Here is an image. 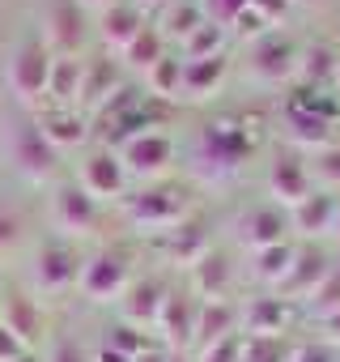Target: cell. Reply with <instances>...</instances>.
Instances as JSON below:
<instances>
[{"mask_svg": "<svg viewBox=\"0 0 340 362\" xmlns=\"http://www.w3.org/2000/svg\"><path fill=\"white\" fill-rule=\"evenodd\" d=\"M77 184H81L98 205H102V201H123V192H128V166H123L119 149H111V145H94V149L81 158Z\"/></svg>", "mask_w": 340, "mask_h": 362, "instance_id": "8", "label": "cell"}, {"mask_svg": "<svg viewBox=\"0 0 340 362\" xmlns=\"http://www.w3.org/2000/svg\"><path fill=\"white\" fill-rule=\"evenodd\" d=\"M310 311H315L319 320H327V315H336V311H340V277H336V273H332L315 294H310Z\"/></svg>", "mask_w": 340, "mask_h": 362, "instance_id": "37", "label": "cell"}, {"mask_svg": "<svg viewBox=\"0 0 340 362\" xmlns=\"http://www.w3.org/2000/svg\"><path fill=\"white\" fill-rule=\"evenodd\" d=\"M136 362H170V349H166L162 341H153V345H149V349H145Z\"/></svg>", "mask_w": 340, "mask_h": 362, "instance_id": "46", "label": "cell"}, {"mask_svg": "<svg viewBox=\"0 0 340 362\" xmlns=\"http://www.w3.org/2000/svg\"><path fill=\"white\" fill-rule=\"evenodd\" d=\"M51 69H56V52L43 35H26L13 56H9V69H5V86L13 94V103L22 111H43L47 107V86H51Z\"/></svg>", "mask_w": 340, "mask_h": 362, "instance_id": "2", "label": "cell"}, {"mask_svg": "<svg viewBox=\"0 0 340 362\" xmlns=\"http://www.w3.org/2000/svg\"><path fill=\"white\" fill-rule=\"evenodd\" d=\"M162 56H170V43H166V35H162V26H157V22H149V26H145V30H140V35L119 52V60H123L132 73H140V77H145Z\"/></svg>", "mask_w": 340, "mask_h": 362, "instance_id": "27", "label": "cell"}, {"mask_svg": "<svg viewBox=\"0 0 340 362\" xmlns=\"http://www.w3.org/2000/svg\"><path fill=\"white\" fill-rule=\"evenodd\" d=\"M196 362H243V332L221 337L213 345H200V358Z\"/></svg>", "mask_w": 340, "mask_h": 362, "instance_id": "36", "label": "cell"}, {"mask_svg": "<svg viewBox=\"0 0 340 362\" xmlns=\"http://www.w3.org/2000/svg\"><path fill=\"white\" fill-rule=\"evenodd\" d=\"M90 362H136V358H132V354H123V349H115V345H107V341H102V345H98V349H94V358H90Z\"/></svg>", "mask_w": 340, "mask_h": 362, "instance_id": "45", "label": "cell"}, {"mask_svg": "<svg viewBox=\"0 0 340 362\" xmlns=\"http://www.w3.org/2000/svg\"><path fill=\"white\" fill-rule=\"evenodd\" d=\"M332 235H336V239H340V205H336V230H332Z\"/></svg>", "mask_w": 340, "mask_h": 362, "instance_id": "50", "label": "cell"}, {"mask_svg": "<svg viewBox=\"0 0 340 362\" xmlns=\"http://www.w3.org/2000/svg\"><path fill=\"white\" fill-rule=\"evenodd\" d=\"M332 273H336V277H340V260H336V264H332Z\"/></svg>", "mask_w": 340, "mask_h": 362, "instance_id": "53", "label": "cell"}, {"mask_svg": "<svg viewBox=\"0 0 340 362\" xmlns=\"http://www.w3.org/2000/svg\"><path fill=\"white\" fill-rule=\"evenodd\" d=\"M238 239L251 247V252H264L272 243H285L289 239V214L281 205H251L243 218H238Z\"/></svg>", "mask_w": 340, "mask_h": 362, "instance_id": "15", "label": "cell"}, {"mask_svg": "<svg viewBox=\"0 0 340 362\" xmlns=\"http://www.w3.org/2000/svg\"><path fill=\"white\" fill-rule=\"evenodd\" d=\"M226 26H217V22H205L200 30H192L183 43H179V56L183 60H209V56H226Z\"/></svg>", "mask_w": 340, "mask_h": 362, "instance_id": "34", "label": "cell"}, {"mask_svg": "<svg viewBox=\"0 0 340 362\" xmlns=\"http://www.w3.org/2000/svg\"><path fill=\"white\" fill-rule=\"evenodd\" d=\"M145 90L166 103V98H183V56H162L149 73H145Z\"/></svg>", "mask_w": 340, "mask_h": 362, "instance_id": "32", "label": "cell"}, {"mask_svg": "<svg viewBox=\"0 0 340 362\" xmlns=\"http://www.w3.org/2000/svg\"><path fill=\"white\" fill-rule=\"evenodd\" d=\"M102 222V205L77 184H60L51 192V226L60 230V239H81V235H94Z\"/></svg>", "mask_w": 340, "mask_h": 362, "instance_id": "7", "label": "cell"}, {"mask_svg": "<svg viewBox=\"0 0 340 362\" xmlns=\"http://www.w3.org/2000/svg\"><path fill=\"white\" fill-rule=\"evenodd\" d=\"M119 60L111 56H98V60H85V86H81V107L98 111L111 94H119Z\"/></svg>", "mask_w": 340, "mask_h": 362, "instance_id": "25", "label": "cell"}, {"mask_svg": "<svg viewBox=\"0 0 340 362\" xmlns=\"http://www.w3.org/2000/svg\"><path fill=\"white\" fill-rule=\"evenodd\" d=\"M209 22V13H205V5L200 0H170V5L162 9V35H166V43H183L192 30H200Z\"/></svg>", "mask_w": 340, "mask_h": 362, "instance_id": "28", "label": "cell"}, {"mask_svg": "<svg viewBox=\"0 0 340 362\" xmlns=\"http://www.w3.org/2000/svg\"><path fill=\"white\" fill-rule=\"evenodd\" d=\"M289 362H336V349L327 341H302V345H293Z\"/></svg>", "mask_w": 340, "mask_h": 362, "instance_id": "41", "label": "cell"}, {"mask_svg": "<svg viewBox=\"0 0 340 362\" xmlns=\"http://www.w3.org/2000/svg\"><path fill=\"white\" fill-rule=\"evenodd\" d=\"M298 60H302V47L289 39V35H264L251 43V56H247V69L260 86H285L289 77H298Z\"/></svg>", "mask_w": 340, "mask_h": 362, "instance_id": "10", "label": "cell"}, {"mask_svg": "<svg viewBox=\"0 0 340 362\" xmlns=\"http://www.w3.org/2000/svg\"><path fill=\"white\" fill-rule=\"evenodd\" d=\"M123 214L136 230H175L179 222L192 218V192L183 184H170V179H157V184H145L136 197H123Z\"/></svg>", "mask_w": 340, "mask_h": 362, "instance_id": "3", "label": "cell"}, {"mask_svg": "<svg viewBox=\"0 0 340 362\" xmlns=\"http://www.w3.org/2000/svg\"><path fill=\"white\" fill-rule=\"evenodd\" d=\"M56 56H77L85 43V9L77 0H47V35Z\"/></svg>", "mask_w": 340, "mask_h": 362, "instance_id": "13", "label": "cell"}, {"mask_svg": "<svg viewBox=\"0 0 340 362\" xmlns=\"http://www.w3.org/2000/svg\"><path fill=\"white\" fill-rule=\"evenodd\" d=\"M251 9H255L268 26H277V22H285V13L293 9V0H251Z\"/></svg>", "mask_w": 340, "mask_h": 362, "instance_id": "43", "label": "cell"}, {"mask_svg": "<svg viewBox=\"0 0 340 362\" xmlns=\"http://www.w3.org/2000/svg\"><path fill=\"white\" fill-rule=\"evenodd\" d=\"M47 362H90V358L81 354V345H73V341H56Z\"/></svg>", "mask_w": 340, "mask_h": 362, "instance_id": "44", "label": "cell"}, {"mask_svg": "<svg viewBox=\"0 0 340 362\" xmlns=\"http://www.w3.org/2000/svg\"><path fill=\"white\" fill-rule=\"evenodd\" d=\"M268 192H272V201L281 209H293V205H302L315 192V170L302 162L298 149H281L268 162Z\"/></svg>", "mask_w": 340, "mask_h": 362, "instance_id": "11", "label": "cell"}, {"mask_svg": "<svg viewBox=\"0 0 340 362\" xmlns=\"http://www.w3.org/2000/svg\"><path fill=\"white\" fill-rule=\"evenodd\" d=\"M200 5H205V13H209V22H217V26H234V18L251 5V0H200Z\"/></svg>", "mask_w": 340, "mask_h": 362, "instance_id": "38", "label": "cell"}, {"mask_svg": "<svg viewBox=\"0 0 340 362\" xmlns=\"http://www.w3.org/2000/svg\"><path fill=\"white\" fill-rule=\"evenodd\" d=\"M336 94H340V69H336Z\"/></svg>", "mask_w": 340, "mask_h": 362, "instance_id": "54", "label": "cell"}, {"mask_svg": "<svg viewBox=\"0 0 340 362\" xmlns=\"http://www.w3.org/2000/svg\"><path fill=\"white\" fill-rule=\"evenodd\" d=\"M327 277H332V260H327V252L315 247V243H306V247L293 252V269H289V277L277 286V294H281L285 303H293V298H310Z\"/></svg>", "mask_w": 340, "mask_h": 362, "instance_id": "12", "label": "cell"}, {"mask_svg": "<svg viewBox=\"0 0 340 362\" xmlns=\"http://www.w3.org/2000/svg\"><path fill=\"white\" fill-rule=\"evenodd\" d=\"M128 286H132V260H128V252L102 247V252L85 256L77 290H81L90 303H111V298L119 303V294H123Z\"/></svg>", "mask_w": 340, "mask_h": 362, "instance_id": "5", "label": "cell"}, {"mask_svg": "<svg viewBox=\"0 0 340 362\" xmlns=\"http://www.w3.org/2000/svg\"><path fill=\"white\" fill-rule=\"evenodd\" d=\"M336 205H340V197H336V192L315 188L302 205H293V209H289V226H293L298 235H306V239L332 235V230H336Z\"/></svg>", "mask_w": 340, "mask_h": 362, "instance_id": "19", "label": "cell"}, {"mask_svg": "<svg viewBox=\"0 0 340 362\" xmlns=\"http://www.w3.org/2000/svg\"><path fill=\"white\" fill-rule=\"evenodd\" d=\"M336 69H340V52H336L332 43H310V47H302V60H298L302 86H336Z\"/></svg>", "mask_w": 340, "mask_h": 362, "instance_id": "30", "label": "cell"}, {"mask_svg": "<svg viewBox=\"0 0 340 362\" xmlns=\"http://www.w3.org/2000/svg\"><path fill=\"white\" fill-rule=\"evenodd\" d=\"M0 324H5L22 345H35V341H39V332H43V311H39V303H35V298L13 294V298L5 303V311H0Z\"/></svg>", "mask_w": 340, "mask_h": 362, "instance_id": "29", "label": "cell"}, {"mask_svg": "<svg viewBox=\"0 0 340 362\" xmlns=\"http://www.w3.org/2000/svg\"><path fill=\"white\" fill-rule=\"evenodd\" d=\"M119 158L128 166V179H145V184H157V179L170 170V162H175V136L162 132V128H149L132 141L119 145Z\"/></svg>", "mask_w": 340, "mask_h": 362, "instance_id": "9", "label": "cell"}, {"mask_svg": "<svg viewBox=\"0 0 340 362\" xmlns=\"http://www.w3.org/2000/svg\"><path fill=\"white\" fill-rule=\"evenodd\" d=\"M196 315H200V298H196V294H166L162 315H157L162 345H166V349L192 345V341H196Z\"/></svg>", "mask_w": 340, "mask_h": 362, "instance_id": "16", "label": "cell"}, {"mask_svg": "<svg viewBox=\"0 0 340 362\" xmlns=\"http://www.w3.org/2000/svg\"><path fill=\"white\" fill-rule=\"evenodd\" d=\"M136 5H140V9H145L149 18H153V13H162V9L170 5V0H136Z\"/></svg>", "mask_w": 340, "mask_h": 362, "instance_id": "48", "label": "cell"}, {"mask_svg": "<svg viewBox=\"0 0 340 362\" xmlns=\"http://www.w3.org/2000/svg\"><path fill=\"white\" fill-rule=\"evenodd\" d=\"M238 320L243 311L226 298H200V315H196V341L200 345H213L221 337H234L238 332Z\"/></svg>", "mask_w": 340, "mask_h": 362, "instance_id": "23", "label": "cell"}, {"mask_svg": "<svg viewBox=\"0 0 340 362\" xmlns=\"http://www.w3.org/2000/svg\"><path fill=\"white\" fill-rule=\"evenodd\" d=\"M81 86H85V60L81 56H56L47 103L51 107H81Z\"/></svg>", "mask_w": 340, "mask_h": 362, "instance_id": "24", "label": "cell"}, {"mask_svg": "<svg viewBox=\"0 0 340 362\" xmlns=\"http://www.w3.org/2000/svg\"><path fill=\"white\" fill-rule=\"evenodd\" d=\"M81 264H85V256L77 252V243L73 239H47L39 252H35V286L43 290V294H68V290H77V281H81Z\"/></svg>", "mask_w": 340, "mask_h": 362, "instance_id": "6", "label": "cell"}, {"mask_svg": "<svg viewBox=\"0 0 340 362\" xmlns=\"http://www.w3.org/2000/svg\"><path fill=\"white\" fill-rule=\"evenodd\" d=\"M230 281H234V264H230L226 252H209L205 260L192 264V286H196L200 298H226Z\"/></svg>", "mask_w": 340, "mask_h": 362, "instance_id": "26", "label": "cell"}, {"mask_svg": "<svg viewBox=\"0 0 340 362\" xmlns=\"http://www.w3.org/2000/svg\"><path fill=\"white\" fill-rule=\"evenodd\" d=\"M170 362H192V358H179V354H170Z\"/></svg>", "mask_w": 340, "mask_h": 362, "instance_id": "52", "label": "cell"}, {"mask_svg": "<svg viewBox=\"0 0 340 362\" xmlns=\"http://www.w3.org/2000/svg\"><path fill=\"white\" fill-rule=\"evenodd\" d=\"M293 345L285 337H247L243 332V362H289Z\"/></svg>", "mask_w": 340, "mask_h": 362, "instance_id": "35", "label": "cell"}, {"mask_svg": "<svg viewBox=\"0 0 340 362\" xmlns=\"http://www.w3.org/2000/svg\"><path fill=\"white\" fill-rule=\"evenodd\" d=\"M251 149H255V132L247 128V119H209L196 132L192 170L205 179H230L251 158Z\"/></svg>", "mask_w": 340, "mask_h": 362, "instance_id": "1", "label": "cell"}, {"mask_svg": "<svg viewBox=\"0 0 340 362\" xmlns=\"http://www.w3.org/2000/svg\"><path fill=\"white\" fill-rule=\"evenodd\" d=\"M39 115V124H43V132H47V141L60 149V153H68V149H77V145H85L90 136H94V119L81 111V107H43V111H35Z\"/></svg>", "mask_w": 340, "mask_h": 362, "instance_id": "14", "label": "cell"}, {"mask_svg": "<svg viewBox=\"0 0 340 362\" xmlns=\"http://www.w3.org/2000/svg\"><path fill=\"white\" fill-rule=\"evenodd\" d=\"M145 26H149V13L136 5V0H115L111 9L98 13V39H102L111 52H123Z\"/></svg>", "mask_w": 340, "mask_h": 362, "instance_id": "17", "label": "cell"}, {"mask_svg": "<svg viewBox=\"0 0 340 362\" xmlns=\"http://www.w3.org/2000/svg\"><path fill=\"white\" fill-rule=\"evenodd\" d=\"M162 243H166V252H170V260L175 264H196V260H205L209 252H213V239H209V230L196 222V218H188V222H179L175 230H166L162 235Z\"/></svg>", "mask_w": 340, "mask_h": 362, "instance_id": "21", "label": "cell"}, {"mask_svg": "<svg viewBox=\"0 0 340 362\" xmlns=\"http://www.w3.org/2000/svg\"><path fill=\"white\" fill-rule=\"evenodd\" d=\"M5 145H9V166H13L22 179H30V184H47V179L60 175V158H64V153L47 141L39 115L22 111V115L9 124Z\"/></svg>", "mask_w": 340, "mask_h": 362, "instance_id": "4", "label": "cell"}, {"mask_svg": "<svg viewBox=\"0 0 340 362\" xmlns=\"http://www.w3.org/2000/svg\"><path fill=\"white\" fill-rule=\"evenodd\" d=\"M166 286L157 281V277H136L123 294H119V311H123V320L128 324H136V328H157V315H162V303H166Z\"/></svg>", "mask_w": 340, "mask_h": 362, "instance_id": "18", "label": "cell"}, {"mask_svg": "<svg viewBox=\"0 0 340 362\" xmlns=\"http://www.w3.org/2000/svg\"><path fill=\"white\" fill-rule=\"evenodd\" d=\"M285 132L298 149H327L332 145V124L319 119V115L293 111V107H285Z\"/></svg>", "mask_w": 340, "mask_h": 362, "instance_id": "31", "label": "cell"}, {"mask_svg": "<svg viewBox=\"0 0 340 362\" xmlns=\"http://www.w3.org/2000/svg\"><path fill=\"white\" fill-rule=\"evenodd\" d=\"M315 175L323 179L327 188H340V145L319 149V158H315Z\"/></svg>", "mask_w": 340, "mask_h": 362, "instance_id": "40", "label": "cell"}, {"mask_svg": "<svg viewBox=\"0 0 340 362\" xmlns=\"http://www.w3.org/2000/svg\"><path fill=\"white\" fill-rule=\"evenodd\" d=\"M18 239H22V218H18V214H9V209H0V256L13 252V247H18Z\"/></svg>", "mask_w": 340, "mask_h": 362, "instance_id": "42", "label": "cell"}, {"mask_svg": "<svg viewBox=\"0 0 340 362\" xmlns=\"http://www.w3.org/2000/svg\"><path fill=\"white\" fill-rule=\"evenodd\" d=\"M293 5H323V0H293Z\"/></svg>", "mask_w": 340, "mask_h": 362, "instance_id": "51", "label": "cell"}, {"mask_svg": "<svg viewBox=\"0 0 340 362\" xmlns=\"http://www.w3.org/2000/svg\"><path fill=\"white\" fill-rule=\"evenodd\" d=\"M77 5H81V9H94V13H102V9H111V5H115V0H77Z\"/></svg>", "mask_w": 340, "mask_h": 362, "instance_id": "49", "label": "cell"}, {"mask_svg": "<svg viewBox=\"0 0 340 362\" xmlns=\"http://www.w3.org/2000/svg\"><path fill=\"white\" fill-rule=\"evenodd\" d=\"M293 243L285 239V243H272V247H264V252H251V273L264 281V286H281L285 277H289V269H293Z\"/></svg>", "mask_w": 340, "mask_h": 362, "instance_id": "33", "label": "cell"}, {"mask_svg": "<svg viewBox=\"0 0 340 362\" xmlns=\"http://www.w3.org/2000/svg\"><path fill=\"white\" fill-rule=\"evenodd\" d=\"M226 77H230V56L183 60V98H209L226 86Z\"/></svg>", "mask_w": 340, "mask_h": 362, "instance_id": "22", "label": "cell"}, {"mask_svg": "<svg viewBox=\"0 0 340 362\" xmlns=\"http://www.w3.org/2000/svg\"><path fill=\"white\" fill-rule=\"evenodd\" d=\"M323 332H327V341H332V345H340V311L323 320Z\"/></svg>", "mask_w": 340, "mask_h": 362, "instance_id": "47", "label": "cell"}, {"mask_svg": "<svg viewBox=\"0 0 340 362\" xmlns=\"http://www.w3.org/2000/svg\"><path fill=\"white\" fill-rule=\"evenodd\" d=\"M230 30H234L238 39H251V43H255V39H264V35H272V26H268V22H264V18H260L251 5H247L238 18H234V26H230Z\"/></svg>", "mask_w": 340, "mask_h": 362, "instance_id": "39", "label": "cell"}, {"mask_svg": "<svg viewBox=\"0 0 340 362\" xmlns=\"http://www.w3.org/2000/svg\"><path fill=\"white\" fill-rule=\"evenodd\" d=\"M289 320H293V307L281 294H264V298H251L243 307V332L247 337H285Z\"/></svg>", "mask_w": 340, "mask_h": 362, "instance_id": "20", "label": "cell"}]
</instances>
